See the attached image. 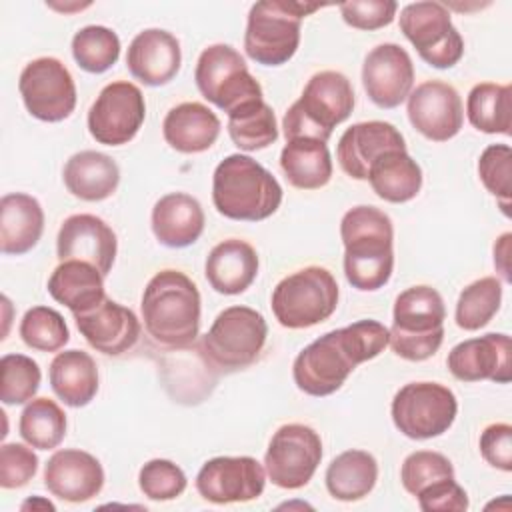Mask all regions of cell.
<instances>
[{
    "instance_id": "obj_11",
    "label": "cell",
    "mask_w": 512,
    "mask_h": 512,
    "mask_svg": "<svg viewBox=\"0 0 512 512\" xmlns=\"http://www.w3.org/2000/svg\"><path fill=\"white\" fill-rule=\"evenodd\" d=\"M392 422L412 440L436 438L454 424L458 402L454 392L438 382L404 384L392 398Z\"/></svg>"
},
{
    "instance_id": "obj_44",
    "label": "cell",
    "mask_w": 512,
    "mask_h": 512,
    "mask_svg": "<svg viewBox=\"0 0 512 512\" xmlns=\"http://www.w3.org/2000/svg\"><path fill=\"white\" fill-rule=\"evenodd\" d=\"M138 486L142 494L156 502H166L178 498L186 486L184 470L166 458L148 460L138 472Z\"/></svg>"
},
{
    "instance_id": "obj_25",
    "label": "cell",
    "mask_w": 512,
    "mask_h": 512,
    "mask_svg": "<svg viewBox=\"0 0 512 512\" xmlns=\"http://www.w3.org/2000/svg\"><path fill=\"white\" fill-rule=\"evenodd\" d=\"M152 232L168 248H186L204 232V210L200 202L186 192H170L152 208Z\"/></svg>"
},
{
    "instance_id": "obj_29",
    "label": "cell",
    "mask_w": 512,
    "mask_h": 512,
    "mask_svg": "<svg viewBox=\"0 0 512 512\" xmlns=\"http://www.w3.org/2000/svg\"><path fill=\"white\" fill-rule=\"evenodd\" d=\"M62 178L72 196L86 202H100L116 192L120 168L108 154L82 150L66 160Z\"/></svg>"
},
{
    "instance_id": "obj_32",
    "label": "cell",
    "mask_w": 512,
    "mask_h": 512,
    "mask_svg": "<svg viewBox=\"0 0 512 512\" xmlns=\"http://www.w3.org/2000/svg\"><path fill=\"white\" fill-rule=\"evenodd\" d=\"M280 168L294 188L318 190L332 178V156L322 140L294 138L280 152Z\"/></svg>"
},
{
    "instance_id": "obj_28",
    "label": "cell",
    "mask_w": 512,
    "mask_h": 512,
    "mask_svg": "<svg viewBox=\"0 0 512 512\" xmlns=\"http://www.w3.org/2000/svg\"><path fill=\"white\" fill-rule=\"evenodd\" d=\"M162 134L176 152L198 154L218 140L220 120L202 102H182L168 110L162 122Z\"/></svg>"
},
{
    "instance_id": "obj_8",
    "label": "cell",
    "mask_w": 512,
    "mask_h": 512,
    "mask_svg": "<svg viewBox=\"0 0 512 512\" xmlns=\"http://www.w3.org/2000/svg\"><path fill=\"white\" fill-rule=\"evenodd\" d=\"M338 296V282L330 270L306 266L276 284L270 306L280 326L300 330L328 320L338 306Z\"/></svg>"
},
{
    "instance_id": "obj_42",
    "label": "cell",
    "mask_w": 512,
    "mask_h": 512,
    "mask_svg": "<svg viewBox=\"0 0 512 512\" xmlns=\"http://www.w3.org/2000/svg\"><path fill=\"white\" fill-rule=\"evenodd\" d=\"M446 478H454V466L444 454L432 450H416L408 454L400 468V482L412 496H418L430 484Z\"/></svg>"
},
{
    "instance_id": "obj_36",
    "label": "cell",
    "mask_w": 512,
    "mask_h": 512,
    "mask_svg": "<svg viewBox=\"0 0 512 512\" xmlns=\"http://www.w3.org/2000/svg\"><path fill=\"white\" fill-rule=\"evenodd\" d=\"M228 134L246 152L264 150L278 140L274 110L262 100H252L228 114Z\"/></svg>"
},
{
    "instance_id": "obj_9",
    "label": "cell",
    "mask_w": 512,
    "mask_h": 512,
    "mask_svg": "<svg viewBox=\"0 0 512 512\" xmlns=\"http://www.w3.org/2000/svg\"><path fill=\"white\" fill-rule=\"evenodd\" d=\"M268 336L264 316L248 306L224 308L210 330L202 336L200 346L206 360L224 372L248 368L262 352Z\"/></svg>"
},
{
    "instance_id": "obj_4",
    "label": "cell",
    "mask_w": 512,
    "mask_h": 512,
    "mask_svg": "<svg viewBox=\"0 0 512 512\" xmlns=\"http://www.w3.org/2000/svg\"><path fill=\"white\" fill-rule=\"evenodd\" d=\"M212 202L230 220L260 222L280 208L282 186L254 158L230 154L214 170Z\"/></svg>"
},
{
    "instance_id": "obj_47",
    "label": "cell",
    "mask_w": 512,
    "mask_h": 512,
    "mask_svg": "<svg viewBox=\"0 0 512 512\" xmlns=\"http://www.w3.org/2000/svg\"><path fill=\"white\" fill-rule=\"evenodd\" d=\"M418 506L424 512H464L468 510V494L454 480L446 478L430 484L418 496Z\"/></svg>"
},
{
    "instance_id": "obj_35",
    "label": "cell",
    "mask_w": 512,
    "mask_h": 512,
    "mask_svg": "<svg viewBox=\"0 0 512 512\" xmlns=\"http://www.w3.org/2000/svg\"><path fill=\"white\" fill-rule=\"evenodd\" d=\"M470 124L486 134H510L512 126V88L510 84L480 82L466 98Z\"/></svg>"
},
{
    "instance_id": "obj_1",
    "label": "cell",
    "mask_w": 512,
    "mask_h": 512,
    "mask_svg": "<svg viewBox=\"0 0 512 512\" xmlns=\"http://www.w3.org/2000/svg\"><path fill=\"white\" fill-rule=\"evenodd\" d=\"M388 342L390 332L378 320H358L326 332L296 356L294 382L308 396H330L342 388L356 366L384 352Z\"/></svg>"
},
{
    "instance_id": "obj_21",
    "label": "cell",
    "mask_w": 512,
    "mask_h": 512,
    "mask_svg": "<svg viewBox=\"0 0 512 512\" xmlns=\"http://www.w3.org/2000/svg\"><path fill=\"white\" fill-rule=\"evenodd\" d=\"M44 486L64 502H88L104 486V468L90 452L78 448L56 450L44 466Z\"/></svg>"
},
{
    "instance_id": "obj_5",
    "label": "cell",
    "mask_w": 512,
    "mask_h": 512,
    "mask_svg": "<svg viewBox=\"0 0 512 512\" xmlns=\"http://www.w3.org/2000/svg\"><path fill=\"white\" fill-rule=\"evenodd\" d=\"M354 102V88L342 72H316L306 82L302 96L284 114L286 142L294 138L328 142L332 130L352 114Z\"/></svg>"
},
{
    "instance_id": "obj_45",
    "label": "cell",
    "mask_w": 512,
    "mask_h": 512,
    "mask_svg": "<svg viewBox=\"0 0 512 512\" xmlns=\"http://www.w3.org/2000/svg\"><path fill=\"white\" fill-rule=\"evenodd\" d=\"M30 446V444H28ZM18 442L0 446V486L6 490L26 486L38 472V456Z\"/></svg>"
},
{
    "instance_id": "obj_33",
    "label": "cell",
    "mask_w": 512,
    "mask_h": 512,
    "mask_svg": "<svg viewBox=\"0 0 512 512\" xmlns=\"http://www.w3.org/2000/svg\"><path fill=\"white\" fill-rule=\"evenodd\" d=\"M366 180L378 198L402 204L418 196L422 188V168L406 150H390L370 166Z\"/></svg>"
},
{
    "instance_id": "obj_43",
    "label": "cell",
    "mask_w": 512,
    "mask_h": 512,
    "mask_svg": "<svg viewBox=\"0 0 512 512\" xmlns=\"http://www.w3.org/2000/svg\"><path fill=\"white\" fill-rule=\"evenodd\" d=\"M478 176L484 188L498 200L502 212L508 216L512 192V150L508 144H490L478 160Z\"/></svg>"
},
{
    "instance_id": "obj_22",
    "label": "cell",
    "mask_w": 512,
    "mask_h": 512,
    "mask_svg": "<svg viewBox=\"0 0 512 512\" xmlns=\"http://www.w3.org/2000/svg\"><path fill=\"white\" fill-rule=\"evenodd\" d=\"M390 150H406L404 136L390 122L370 120L344 130L336 146V158L350 178L366 180L370 166Z\"/></svg>"
},
{
    "instance_id": "obj_13",
    "label": "cell",
    "mask_w": 512,
    "mask_h": 512,
    "mask_svg": "<svg viewBox=\"0 0 512 512\" xmlns=\"http://www.w3.org/2000/svg\"><path fill=\"white\" fill-rule=\"evenodd\" d=\"M322 460V440L306 424L280 426L264 454V470L272 484L284 490L306 486Z\"/></svg>"
},
{
    "instance_id": "obj_15",
    "label": "cell",
    "mask_w": 512,
    "mask_h": 512,
    "mask_svg": "<svg viewBox=\"0 0 512 512\" xmlns=\"http://www.w3.org/2000/svg\"><path fill=\"white\" fill-rule=\"evenodd\" d=\"M144 118L142 90L128 80H118L106 84L96 96L88 110V130L98 144L122 146L138 134Z\"/></svg>"
},
{
    "instance_id": "obj_3",
    "label": "cell",
    "mask_w": 512,
    "mask_h": 512,
    "mask_svg": "<svg viewBox=\"0 0 512 512\" xmlns=\"http://www.w3.org/2000/svg\"><path fill=\"white\" fill-rule=\"evenodd\" d=\"M142 320L146 332L164 348L190 346L200 332V292L180 270H160L142 294Z\"/></svg>"
},
{
    "instance_id": "obj_27",
    "label": "cell",
    "mask_w": 512,
    "mask_h": 512,
    "mask_svg": "<svg viewBox=\"0 0 512 512\" xmlns=\"http://www.w3.org/2000/svg\"><path fill=\"white\" fill-rule=\"evenodd\" d=\"M44 232L40 202L24 192H12L0 200V250L6 256L30 252Z\"/></svg>"
},
{
    "instance_id": "obj_38",
    "label": "cell",
    "mask_w": 512,
    "mask_h": 512,
    "mask_svg": "<svg viewBox=\"0 0 512 512\" xmlns=\"http://www.w3.org/2000/svg\"><path fill=\"white\" fill-rule=\"evenodd\" d=\"M502 302V282L496 276H484L468 284L456 302V324L462 330L474 332L484 328Z\"/></svg>"
},
{
    "instance_id": "obj_23",
    "label": "cell",
    "mask_w": 512,
    "mask_h": 512,
    "mask_svg": "<svg viewBox=\"0 0 512 512\" xmlns=\"http://www.w3.org/2000/svg\"><path fill=\"white\" fill-rule=\"evenodd\" d=\"M74 320L86 342L106 356L128 352L140 338L136 314L112 298H104L98 306L74 314Z\"/></svg>"
},
{
    "instance_id": "obj_14",
    "label": "cell",
    "mask_w": 512,
    "mask_h": 512,
    "mask_svg": "<svg viewBox=\"0 0 512 512\" xmlns=\"http://www.w3.org/2000/svg\"><path fill=\"white\" fill-rule=\"evenodd\" d=\"M18 90L26 110L42 122H62L76 108V84L70 70L52 56L24 66Z\"/></svg>"
},
{
    "instance_id": "obj_6",
    "label": "cell",
    "mask_w": 512,
    "mask_h": 512,
    "mask_svg": "<svg viewBox=\"0 0 512 512\" xmlns=\"http://www.w3.org/2000/svg\"><path fill=\"white\" fill-rule=\"evenodd\" d=\"M392 318L388 344L400 358L422 362L442 346L446 306L436 288L420 284L400 292Z\"/></svg>"
},
{
    "instance_id": "obj_20",
    "label": "cell",
    "mask_w": 512,
    "mask_h": 512,
    "mask_svg": "<svg viewBox=\"0 0 512 512\" xmlns=\"http://www.w3.org/2000/svg\"><path fill=\"white\" fill-rule=\"evenodd\" d=\"M116 250L118 240L114 230L94 214H72L58 230L56 252L60 262L84 260L106 276L116 260Z\"/></svg>"
},
{
    "instance_id": "obj_50",
    "label": "cell",
    "mask_w": 512,
    "mask_h": 512,
    "mask_svg": "<svg viewBox=\"0 0 512 512\" xmlns=\"http://www.w3.org/2000/svg\"><path fill=\"white\" fill-rule=\"evenodd\" d=\"M22 510H36V508H42V510H56V506L52 504V502H48V500H44V498H40V496H34V498H28L22 506H20Z\"/></svg>"
},
{
    "instance_id": "obj_16",
    "label": "cell",
    "mask_w": 512,
    "mask_h": 512,
    "mask_svg": "<svg viewBox=\"0 0 512 512\" xmlns=\"http://www.w3.org/2000/svg\"><path fill=\"white\" fill-rule=\"evenodd\" d=\"M266 486V470L252 456H216L196 474L198 494L212 504L256 500Z\"/></svg>"
},
{
    "instance_id": "obj_10",
    "label": "cell",
    "mask_w": 512,
    "mask_h": 512,
    "mask_svg": "<svg viewBox=\"0 0 512 512\" xmlns=\"http://www.w3.org/2000/svg\"><path fill=\"white\" fill-rule=\"evenodd\" d=\"M194 80L200 94L226 114L246 102L262 100V86L230 44L204 48L196 62Z\"/></svg>"
},
{
    "instance_id": "obj_46",
    "label": "cell",
    "mask_w": 512,
    "mask_h": 512,
    "mask_svg": "<svg viewBox=\"0 0 512 512\" xmlns=\"http://www.w3.org/2000/svg\"><path fill=\"white\" fill-rule=\"evenodd\" d=\"M342 20L356 30H378L392 24L398 4L394 0H352L340 6Z\"/></svg>"
},
{
    "instance_id": "obj_24",
    "label": "cell",
    "mask_w": 512,
    "mask_h": 512,
    "mask_svg": "<svg viewBox=\"0 0 512 512\" xmlns=\"http://www.w3.org/2000/svg\"><path fill=\"white\" fill-rule=\"evenodd\" d=\"M182 52L174 34L162 28L138 32L126 52L130 74L146 86H164L180 70Z\"/></svg>"
},
{
    "instance_id": "obj_31",
    "label": "cell",
    "mask_w": 512,
    "mask_h": 512,
    "mask_svg": "<svg viewBox=\"0 0 512 512\" xmlns=\"http://www.w3.org/2000/svg\"><path fill=\"white\" fill-rule=\"evenodd\" d=\"M48 378L54 394L72 408L90 404L98 392L96 362L82 350L58 352L50 362Z\"/></svg>"
},
{
    "instance_id": "obj_12",
    "label": "cell",
    "mask_w": 512,
    "mask_h": 512,
    "mask_svg": "<svg viewBox=\"0 0 512 512\" xmlns=\"http://www.w3.org/2000/svg\"><path fill=\"white\" fill-rule=\"evenodd\" d=\"M400 30L432 68H452L464 54V40L442 2H412L400 10Z\"/></svg>"
},
{
    "instance_id": "obj_2",
    "label": "cell",
    "mask_w": 512,
    "mask_h": 512,
    "mask_svg": "<svg viewBox=\"0 0 512 512\" xmlns=\"http://www.w3.org/2000/svg\"><path fill=\"white\" fill-rule=\"evenodd\" d=\"M344 276L362 292L380 290L394 270V226L376 206H354L340 222Z\"/></svg>"
},
{
    "instance_id": "obj_37",
    "label": "cell",
    "mask_w": 512,
    "mask_h": 512,
    "mask_svg": "<svg viewBox=\"0 0 512 512\" xmlns=\"http://www.w3.org/2000/svg\"><path fill=\"white\" fill-rule=\"evenodd\" d=\"M18 430L32 448L52 450L66 436V414L50 398H32L20 414Z\"/></svg>"
},
{
    "instance_id": "obj_39",
    "label": "cell",
    "mask_w": 512,
    "mask_h": 512,
    "mask_svg": "<svg viewBox=\"0 0 512 512\" xmlns=\"http://www.w3.org/2000/svg\"><path fill=\"white\" fill-rule=\"evenodd\" d=\"M72 56L82 70L102 74L118 62L120 38L106 26H84L72 38Z\"/></svg>"
},
{
    "instance_id": "obj_49",
    "label": "cell",
    "mask_w": 512,
    "mask_h": 512,
    "mask_svg": "<svg viewBox=\"0 0 512 512\" xmlns=\"http://www.w3.org/2000/svg\"><path fill=\"white\" fill-rule=\"evenodd\" d=\"M510 240H512V234L506 232L498 238V242L494 244V264L498 266L500 274L504 276V280L508 282L510 280V272H508V254H510Z\"/></svg>"
},
{
    "instance_id": "obj_18",
    "label": "cell",
    "mask_w": 512,
    "mask_h": 512,
    "mask_svg": "<svg viewBox=\"0 0 512 512\" xmlns=\"http://www.w3.org/2000/svg\"><path fill=\"white\" fill-rule=\"evenodd\" d=\"M362 86L378 108L390 110L400 106L414 86L410 54L394 42L378 44L364 58Z\"/></svg>"
},
{
    "instance_id": "obj_26",
    "label": "cell",
    "mask_w": 512,
    "mask_h": 512,
    "mask_svg": "<svg viewBox=\"0 0 512 512\" xmlns=\"http://www.w3.org/2000/svg\"><path fill=\"white\" fill-rule=\"evenodd\" d=\"M204 274L218 294H242L258 276V254L240 238L222 240L210 250Z\"/></svg>"
},
{
    "instance_id": "obj_7",
    "label": "cell",
    "mask_w": 512,
    "mask_h": 512,
    "mask_svg": "<svg viewBox=\"0 0 512 512\" xmlns=\"http://www.w3.org/2000/svg\"><path fill=\"white\" fill-rule=\"evenodd\" d=\"M322 8V4L262 0L248 12L244 50L248 58L262 66H282L298 50L302 18Z\"/></svg>"
},
{
    "instance_id": "obj_48",
    "label": "cell",
    "mask_w": 512,
    "mask_h": 512,
    "mask_svg": "<svg viewBox=\"0 0 512 512\" xmlns=\"http://www.w3.org/2000/svg\"><path fill=\"white\" fill-rule=\"evenodd\" d=\"M480 454L482 458L502 470H512V426L506 422L490 424L480 434Z\"/></svg>"
},
{
    "instance_id": "obj_34",
    "label": "cell",
    "mask_w": 512,
    "mask_h": 512,
    "mask_svg": "<svg viewBox=\"0 0 512 512\" xmlns=\"http://www.w3.org/2000/svg\"><path fill=\"white\" fill-rule=\"evenodd\" d=\"M326 488L340 502H356L368 496L378 480V462L366 450H346L326 468Z\"/></svg>"
},
{
    "instance_id": "obj_19",
    "label": "cell",
    "mask_w": 512,
    "mask_h": 512,
    "mask_svg": "<svg viewBox=\"0 0 512 512\" xmlns=\"http://www.w3.org/2000/svg\"><path fill=\"white\" fill-rule=\"evenodd\" d=\"M450 374L460 382L492 380L508 384L512 378V344L510 336L490 332L456 344L446 358Z\"/></svg>"
},
{
    "instance_id": "obj_41",
    "label": "cell",
    "mask_w": 512,
    "mask_h": 512,
    "mask_svg": "<svg viewBox=\"0 0 512 512\" xmlns=\"http://www.w3.org/2000/svg\"><path fill=\"white\" fill-rule=\"evenodd\" d=\"M0 400L6 406L30 402L40 388V368L26 354H4L0 360Z\"/></svg>"
},
{
    "instance_id": "obj_17",
    "label": "cell",
    "mask_w": 512,
    "mask_h": 512,
    "mask_svg": "<svg viewBox=\"0 0 512 512\" xmlns=\"http://www.w3.org/2000/svg\"><path fill=\"white\" fill-rule=\"evenodd\" d=\"M410 124L432 142L454 138L464 124V106L458 90L442 80H426L408 94Z\"/></svg>"
},
{
    "instance_id": "obj_40",
    "label": "cell",
    "mask_w": 512,
    "mask_h": 512,
    "mask_svg": "<svg viewBox=\"0 0 512 512\" xmlns=\"http://www.w3.org/2000/svg\"><path fill=\"white\" fill-rule=\"evenodd\" d=\"M18 332L22 342L38 352H58L70 340L64 316L48 306H34L26 310Z\"/></svg>"
},
{
    "instance_id": "obj_30",
    "label": "cell",
    "mask_w": 512,
    "mask_h": 512,
    "mask_svg": "<svg viewBox=\"0 0 512 512\" xmlns=\"http://www.w3.org/2000/svg\"><path fill=\"white\" fill-rule=\"evenodd\" d=\"M48 294L58 304L70 308L72 314H80L106 298L104 276L90 262L64 260L48 278Z\"/></svg>"
}]
</instances>
